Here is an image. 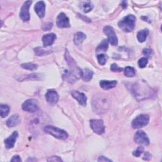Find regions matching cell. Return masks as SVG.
Returning <instances> with one entry per match:
<instances>
[{"label":"cell","instance_id":"cell-1","mask_svg":"<svg viewBox=\"0 0 162 162\" xmlns=\"http://www.w3.org/2000/svg\"><path fill=\"white\" fill-rule=\"evenodd\" d=\"M65 58L70 67V71H66L63 76L64 79L69 83H74L82 77V71L77 65L75 60L70 55L67 50H65Z\"/></svg>","mask_w":162,"mask_h":162},{"label":"cell","instance_id":"cell-2","mask_svg":"<svg viewBox=\"0 0 162 162\" xmlns=\"http://www.w3.org/2000/svg\"><path fill=\"white\" fill-rule=\"evenodd\" d=\"M128 86L131 92L138 100L152 98L154 94L153 89L142 82H135Z\"/></svg>","mask_w":162,"mask_h":162},{"label":"cell","instance_id":"cell-3","mask_svg":"<svg viewBox=\"0 0 162 162\" xmlns=\"http://www.w3.org/2000/svg\"><path fill=\"white\" fill-rule=\"evenodd\" d=\"M110 101L108 96L100 94L94 96L92 101V108L94 111L97 113H105L110 107Z\"/></svg>","mask_w":162,"mask_h":162},{"label":"cell","instance_id":"cell-4","mask_svg":"<svg viewBox=\"0 0 162 162\" xmlns=\"http://www.w3.org/2000/svg\"><path fill=\"white\" fill-rule=\"evenodd\" d=\"M136 17L133 15H128L123 18L118 22V25L120 29L126 32L133 31L136 25Z\"/></svg>","mask_w":162,"mask_h":162},{"label":"cell","instance_id":"cell-5","mask_svg":"<svg viewBox=\"0 0 162 162\" xmlns=\"http://www.w3.org/2000/svg\"><path fill=\"white\" fill-rule=\"evenodd\" d=\"M44 131L58 139L65 140L68 138V134L66 133V131L53 126H45L44 127Z\"/></svg>","mask_w":162,"mask_h":162},{"label":"cell","instance_id":"cell-6","mask_svg":"<svg viewBox=\"0 0 162 162\" xmlns=\"http://www.w3.org/2000/svg\"><path fill=\"white\" fill-rule=\"evenodd\" d=\"M149 118L148 115H139L133 120L131 125L134 128H140L147 125L149 123Z\"/></svg>","mask_w":162,"mask_h":162},{"label":"cell","instance_id":"cell-7","mask_svg":"<svg viewBox=\"0 0 162 162\" xmlns=\"http://www.w3.org/2000/svg\"><path fill=\"white\" fill-rule=\"evenodd\" d=\"M90 126L92 131L99 135L105 133V126L103 121L99 119H92L90 120Z\"/></svg>","mask_w":162,"mask_h":162},{"label":"cell","instance_id":"cell-8","mask_svg":"<svg viewBox=\"0 0 162 162\" xmlns=\"http://www.w3.org/2000/svg\"><path fill=\"white\" fill-rule=\"evenodd\" d=\"M22 107L23 110L30 113H34L39 110L38 102L34 99H29L26 100L23 103Z\"/></svg>","mask_w":162,"mask_h":162},{"label":"cell","instance_id":"cell-9","mask_svg":"<svg viewBox=\"0 0 162 162\" xmlns=\"http://www.w3.org/2000/svg\"><path fill=\"white\" fill-rule=\"evenodd\" d=\"M104 33L108 37V41L113 46L118 44V39L116 36L113 28L110 25H107L103 29Z\"/></svg>","mask_w":162,"mask_h":162},{"label":"cell","instance_id":"cell-10","mask_svg":"<svg viewBox=\"0 0 162 162\" xmlns=\"http://www.w3.org/2000/svg\"><path fill=\"white\" fill-rule=\"evenodd\" d=\"M32 4L31 1H27L24 2L23 6L21 8L20 12V18L24 21L27 22L30 20V14H29V8Z\"/></svg>","mask_w":162,"mask_h":162},{"label":"cell","instance_id":"cell-11","mask_svg":"<svg viewBox=\"0 0 162 162\" xmlns=\"http://www.w3.org/2000/svg\"><path fill=\"white\" fill-rule=\"evenodd\" d=\"M134 141L136 143L142 145L148 146L149 144V140L147 134L142 131H139L135 134Z\"/></svg>","mask_w":162,"mask_h":162},{"label":"cell","instance_id":"cell-12","mask_svg":"<svg viewBox=\"0 0 162 162\" xmlns=\"http://www.w3.org/2000/svg\"><path fill=\"white\" fill-rule=\"evenodd\" d=\"M56 25L59 28H69L71 27L69 18L64 13H60L56 19Z\"/></svg>","mask_w":162,"mask_h":162},{"label":"cell","instance_id":"cell-13","mask_svg":"<svg viewBox=\"0 0 162 162\" xmlns=\"http://www.w3.org/2000/svg\"><path fill=\"white\" fill-rule=\"evenodd\" d=\"M45 98L49 104L53 105L57 103L59 99V96L56 91L53 89H50L46 93Z\"/></svg>","mask_w":162,"mask_h":162},{"label":"cell","instance_id":"cell-14","mask_svg":"<svg viewBox=\"0 0 162 162\" xmlns=\"http://www.w3.org/2000/svg\"><path fill=\"white\" fill-rule=\"evenodd\" d=\"M71 94L73 98L78 102L80 105L85 107L87 105V97L84 93L80 92L77 91H72Z\"/></svg>","mask_w":162,"mask_h":162},{"label":"cell","instance_id":"cell-15","mask_svg":"<svg viewBox=\"0 0 162 162\" xmlns=\"http://www.w3.org/2000/svg\"><path fill=\"white\" fill-rule=\"evenodd\" d=\"M18 133L17 131H14L13 134L5 141V144L7 149L13 148L15 146L17 139L18 138Z\"/></svg>","mask_w":162,"mask_h":162},{"label":"cell","instance_id":"cell-16","mask_svg":"<svg viewBox=\"0 0 162 162\" xmlns=\"http://www.w3.org/2000/svg\"><path fill=\"white\" fill-rule=\"evenodd\" d=\"M45 8H46V5L44 2L41 1V2H38L35 7H34V9H35V12H36L37 15L40 17V18H43L45 15Z\"/></svg>","mask_w":162,"mask_h":162},{"label":"cell","instance_id":"cell-17","mask_svg":"<svg viewBox=\"0 0 162 162\" xmlns=\"http://www.w3.org/2000/svg\"><path fill=\"white\" fill-rule=\"evenodd\" d=\"M56 38V36L53 33H50V34L44 35L42 39L44 46L47 47V46H51L54 43Z\"/></svg>","mask_w":162,"mask_h":162},{"label":"cell","instance_id":"cell-18","mask_svg":"<svg viewBox=\"0 0 162 162\" xmlns=\"http://www.w3.org/2000/svg\"><path fill=\"white\" fill-rule=\"evenodd\" d=\"M117 84V81H106L102 80L100 82L101 87L105 90H108L112 88H114Z\"/></svg>","mask_w":162,"mask_h":162},{"label":"cell","instance_id":"cell-19","mask_svg":"<svg viewBox=\"0 0 162 162\" xmlns=\"http://www.w3.org/2000/svg\"><path fill=\"white\" fill-rule=\"evenodd\" d=\"M20 122V118L18 115L15 114L10 117L7 121V125L9 127H13Z\"/></svg>","mask_w":162,"mask_h":162},{"label":"cell","instance_id":"cell-20","mask_svg":"<svg viewBox=\"0 0 162 162\" xmlns=\"http://www.w3.org/2000/svg\"><path fill=\"white\" fill-rule=\"evenodd\" d=\"M93 75L94 72L92 71L89 69H85L82 71V78L85 82H89L92 79Z\"/></svg>","mask_w":162,"mask_h":162},{"label":"cell","instance_id":"cell-21","mask_svg":"<svg viewBox=\"0 0 162 162\" xmlns=\"http://www.w3.org/2000/svg\"><path fill=\"white\" fill-rule=\"evenodd\" d=\"M86 38V36L81 32H78L75 34L74 38V42L76 45H80L84 40Z\"/></svg>","mask_w":162,"mask_h":162},{"label":"cell","instance_id":"cell-22","mask_svg":"<svg viewBox=\"0 0 162 162\" xmlns=\"http://www.w3.org/2000/svg\"><path fill=\"white\" fill-rule=\"evenodd\" d=\"M149 34V30L147 29H145L144 30H141L138 32L137 34V38L139 42L143 43L146 41L148 35Z\"/></svg>","mask_w":162,"mask_h":162},{"label":"cell","instance_id":"cell-23","mask_svg":"<svg viewBox=\"0 0 162 162\" xmlns=\"http://www.w3.org/2000/svg\"><path fill=\"white\" fill-rule=\"evenodd\" d=\"M108 48V41L107 39H104L102 42L96 48V52H102V51H107Z\"/></svg>","mask_w":162,"mask_h":162},{"label":"cell","instance_id":"cell-24","mask_svg":"<svg viewBox=\"0 0 162 162\" xmlns=\"http://www.w3.org/2000/svg\"><path fill=\"white\" fill-rule=\"evenodd\" d=\"M94 8L93 4L91 2H82L81 5V8L84 13H89L91 12Z\"/></svg>","mask_w":162,"mask_h":162},{"label":"cell","instance_id":"cell-25","mask_svg":"<svg viewBox=\"0 0 162 162\" xmlns=\"http://www.w3.org/2000/svg\"><path fill=\"white\" fill-rule=\"evenodd\" d=\"M124 75L128 77H133L135 76L136 72L133 67H127L124 69Z\"/></svg>","mask_w":162,"mask_h":162},{"label":"cell","instance_id":"cell-26","mask_svg":"<svg viewBox=\"0 0 162 162\" xmlns=\"http://www.w3.org/2000/svg\"><path fill=\"white\" fill-rule=\"evenodd\" d=\"M34 51L36 55L38 56H44L46 55H48L51 53L50 50H44L42 48L38 47L34 49Z\"/></svg>","mask_w":162,"mask_h":162},{"label":"cell","instance_id":"cell-27","mask_svg":"<svg viewBox=\"0 0 162 162\" xmlns=\"http://www.w3.org/2000/svg\"><path fill=\"white\" fill-rule=\"evenodd\" d=\"M21 67L26 70H29V71H35L38 69V65L36 64L32 63H23L21 65Z\"/></svg>","mask_w":162,"mask_h":162},{"label":"cell","instance_id":"cell-28","mask_svg":"<svg viewBox=\"0 0 162 162\" xmlns=\"http://www.w3.org/2000/svg\"><path fill=\"white\" fill-rule=\"evenodd\" d=\"M0 111H1V116L2 118L6 117L10 112V107L7 105H1L0 106Z\"/></svg>","mask_w":162,"mask_h":162},{"label":"cell","instance_id":"cell-29","mask_svg":"<svg viewBox=\"0 0 162 162\" xmlns=\"http://www.w3.org/2000/svg\"><path fill=\"white\" fill-rule=\"evenodd\" d=\"M25 77H23L20 79V81H25V80H39L40 79V75L39 74H31Z\"/></svg>","mask_w":162,"mask_h":162},{"label":"cell","instance_id":"cell-30","mask_svg":"<svg viewBox=\"0 0 162 162\" xmlns=\"http://www.w3.org/2000/svg\"><path fill=\"white\" fill-rule=\"evenodd\" d=\"M97 58H98V63L101 65H104L107 62L108 57L107 56V55L104 54H100L97 56Z\"/></svg>","mask_w":162,"mask_h":162},{"label":"cell","instance_id":"cell-31","mask_svg":"<svg viewBox=\"0 0 162 162\" xmlns=\"http://www.w3.org/2000/svg\"><path fill=\"white\" fill-rule=\"evenodd\" d=\"M148 63V60L147 58L143 57L139 60L138 61V65L140 68H144Z\"/></svg>","mask_w":162,"mask_h":162},{"label":"cell","instance_id":"cell-32","mask_svg":"<svg viewBox=\"0 0 162 162\" xmlns=\"http://www.w3.org/2000/svg\"><path fill=\"white\" fill-rule=\"evenodd\" d=\"M110 69L113 72H122L123 71V69L122 67H118L116 63H113L111 65Z\"/></svg>","mask_w":162,"mask_h":162},{"label":"cell","instance_id":"cell-33","mask_svg":"<svg viewBox=\"0 0 162 162\" xmlns=\"http://www.w3.org/2000/svg\"><path fill=\"white\" fill-rule=\"evenodd\" d=\"M143 151H144L143 147L139 146L136 150H135V151L133 152V154H134L135 156L138 157V156H141V154L143 153Z\"/></svg>","mask_w":162,"mask_h":162},{"label":"cell","instance_id":"cell-34","mask_svg":"<svg viewBox=\"0 0 162 162\" xmlns=\"http://www.w3.org/2000/svg\"><path fill=\"white\" fill-rule=\"evenodd\" d=\"M52 27H53V24L51 22H49L44 24L43 25V29L44 31H48V30H50L52 28Z\"/></svg>","mask_w":162,"mask_h":162},{"label":"cell","instance_id":"cell-35","mask_svg":"<svg viewBox=\"0 0 162 162\" xmlns=\"http://www.w3.org/2000/svg\"><path fill=\"white\" fill-rule=\"evenodd\" d=\"M63 160L59 156H52L48 159V161H62Z\"/></svg>","mask_w":162,"mask_h":162},{"label":"cell","instance_id":"cell-36","mask_svg":"<svg viewBox=\"0 0 162 162\" xmlns=\"http://www.w3.org/2000/svg\"><path fill=\"white\" fill-rule=\"evenodd\" d=\"M143 53L145 56H149L152 53V50H150V49H148V48H145V49L143 50Z\"/></svg>","mask_w":162,"mask_h":162},{"label":"cell","instance_id":"cell-37","mask_svg":"<svg viewBox=\"0 0 162 162\" xmlns=\"http://www.w3.org/2000/svg\"><path fill=\"white\" fill-rule=\"evenodd\" d=\"M98 161H112V159H110L107 158H106L105 156H101L99 157L98 159Z\"/></svg>","mask_w":162,"mask_h":162},{"label":"cell","instance_id":"cell-38","mask_svg":"<svg viewBox=\"0 0 162 162\" xmlns=\"http://www.w3.org/2000/svg\"><path fill=\"white\" fill-rule=\"evenodd\" d=\"M11 161H17V162H20L22 161V159L20 158V157L18 155H15L14 156L12 159H11Z\"/></svg>","mask_w":162,"mask_h":162},{"label":"cell","instance_id":"cell-39","mask_svg":"<svg viewBox=\"0 0 162 162\" xmlns=\"http://www.w3.org/2000/svg\"><path fill=\"white\" fill-rule=\"evenodd\" d=\"M151 158V155L149 152H146L144 156L143 159L145 160H149Z\"/></svg>","mask_w":162,"mask_h":162},{"label":"cell","instance_id":"cell-40","mask_svg":"<svg viewBox=\"0 0 162 162\" xmlns=\"http://www.w3.org/2000/svg\"><path fill=\"white\" fill-rule=\"evenodd\" d=\"M122 6L123 7V8H127V2H123L122 3Z\"/></svg>","mask_w":162,"mask_h":162}]
</instances>
